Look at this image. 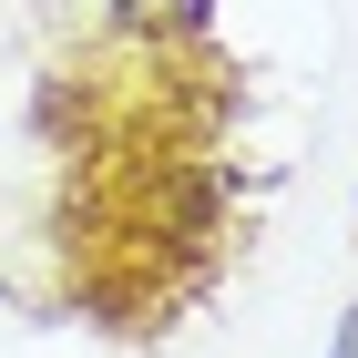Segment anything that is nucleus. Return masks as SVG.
Wrapping results in <instances>:
<instances>
[{
  "instance_id": "nucleus-1",
  "label": "nucleus",
  "mask_w": 358,
  "mask_h": 358,
  "mask_svg": "<svg viewBox=\"0 0 358 358\" xmlns=\"http://www.w3.org/2000/svg\"><path fill=\"white\" fill-rule=\"evenodd\" d=\"M338 358H358V307H348V328H338Z\"/></svg>"
}]
</instances>
